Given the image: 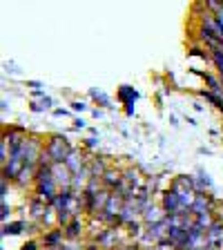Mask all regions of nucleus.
Here are the masks:
<instances>
[{
  "mask_svg": "<svg viewBox=\"0 0 223 250\" xmlns=\"http://www.w3.org/2000/svg\"><path fill=\"white\" fill-rule=\"evenodd\" d=\"M45 152L52 156L54 163H65L67 156L74 152V147L62 134H54V136H49V141L45 143Z\"/></svg>",
  "mask_w": 223,
  "mask_h": 250,
  "instance_id": "1",
  "label": "nucleus"
},
{
  "mask_svg": "<svg viewBox=\"0 0 223 250\" xmlns=\"http://www.w3.org/2000/svg\"><path fill=\"white\" fill-rule=\"evenodd\" d=\"M161 208L165 214H179L183 210V203H181V192L174 190V188H167L163 192V199H161Z\"/></svg>",
  "mask_w": 223,
  "mask_h": 250,
  "instance_id": "2",
  "label": "nucleus"
},
{
  "mask_svg": "<svg viewBox=\"0 0 223 250\" xmlns=\"http://www.w3.org/2000/svg\"><path fill=\"white\" fill-rule=\"evenodd\" d=\"M119 101L127 105V107H125V112L132 116V114H134V107H132V105L139 101V92H136L134 87H130V85H121V87H119Z\"/></svg>",
  "mask_w": 223,
  "mask_h": 250,
  "instance_id": "3",
  "label": "nucleus"
},
{
  "mask_svg": "<svg viewBox=\"0 0 223 250\" xmlns=\"http://www.w3.org/2000/svg\"><path fill=\"white\" fill-rule=\"evenodd\" d=\"M52 172H54V179H56L58 188H72L74 174L67 170V166H65V163H54Z\"/></svg>",
  "mask_w": 223,
  "mask_h": 250,
  "instance_id": "4",
  "label": "nucleus"
},
{
  "mask_svg": "<svg viewBox=\"0 0 223 250\" xmlns=\"http://www.w3.org/2000/svg\"><path fill=\"white\" fill-rule=\"evenodd\" d=\"M101 183L105 186V190H109V192H116L121 186H123V172L119 170H107L101 177Z\"/></svg>",
  "mask_w": 223,
  "mask_h": 250,
  "instance_id": "5",
  "label": "nucleus"
},
{
  "mask_svg": "<svg viewBox=\"0 0 223 250\" xmlns=\"http://www.w3.org/2000/svg\"><path fill=\"white\" fill-rule=\"evenodd\" d=\"M62 239H65V232H62V230H49V232H45V237H42V244H45V248H61Z\"/></svg>",
  "mask_w": 223,
  "mask_h": 250,
  "instance_id": "6",
  "label": "nucleus"
},
{
  "mask_svg": "<svg viewBox=\"0 0 223 250\" xmlns=\"http://www.w3.org/2000/svg\"><path fill=\"white\" fill-rule=\"evenodd\" d=\"M62 232H65V239H69V241H72V239H78V237L83 234V221L76 217L72 224L62 228Z\"/></svg>",
  "mask_w": 223,
  "mask_h": 250,
  "instance_id": "7",
  "label": "nucleus"
},
{
  "mask_svg": "<svg viewBox=\"0 0 223 250\" xmlns=\"http://www.w3.org/2000/svg\"><path fill=\"white\" fill-rule=\"evenodd\" d=\"M208 52H210V61L214 62V67H217L219 76H221V83H223V45L212 47V49H208Z\"/></svg>",
  "mask_w": 223,
  "mask_h": 250,
  "instance_id": "8",
  "label": "nucleus"
},
{
  "mask_svg": "<svg viewBox=\"0 0 223 250\" xmlns=\"http://www.w3.org/2000/svg\"><path fill=\"white\" fill-rule=\"evenodd\" d=\"M27 228L25 221H11V224H2V237L7 234H20Z\"/></svg>",
  "mask_w": 223,
  "mask_h": 250,
  "instance_id": "9",
  "label": "nucleus"
},
{
  "mask_svg": "<svg viewBox=\"0 0 223 250\" xmlns=\"http://www.w3.org/2000/svg\"><path fill=\"white\" fill-rule=\"evenodd\" d=\"M143 221H145V224L161 221V217H159V208H156L154 203H147V206H145V210H143Z\"/></svg>",
  "mask_w": 223,
  "mask_h": 250,
  "instance_id": "10",
  "label": "nucleus"
},
{
  "mask_svg": "<svg viewBox=\"0 0 223 250\" xmlns=\"http://www.w3.org/2000/svg\"><path fill=\"white\" fill-rule=\"evenodd\" d=\"M205 76V83L210 85V92L212 94H219V92H223V83L219 81V78H214L212 74H203Z\"/></svg>",
  "mask_w": 223,
  "mask_h": 250,
  "instance_id": "11",
  "label": "nucleus"
},
{
  "mask_svg": "<svg viewBox=\"0 0 223 250\" xmlns=\"http://www.w3.org/2000/svg\"><path fill=\"white\" fill-rule=\"evenodd\" d=\"M89 96H92L94 101H99V103L103 105V107H107V109H112V107H114V105L109 103V99H107V96H105L103 92H96V89H89Z\"/></svg>",
  "mask_w": 223,
  "mask_h": 250,
  "instance_id": "12",
  "label": "nucleus"
},
{
  "mask_svg": "<svg viewBox=\"0 0 223 250\" xmlns=\"http://www.w3.org/2000/svg\"><path fill=\"white\" fill-rule=\"evenodd\" d=\"M190 54H192V56H201V58H205V61H210V52H205V49H201V47H190Z\"/></svg>",
  "mask_w": 223,
  "mask_h": 250,
  "instance_id": "13",
  "label": "nucleus"
},
{
  "mask_svg": "<svg viewBox=\"0 0 223 250\" xmlns=\"http://www.w3.org/2000/svg\"><path fill=\"white\" fill-rule=\"evenodd\" d=\"M127 230H130L132 237H139V234L143 232V230H141V224H139V221H130V224H127Z\"/></svg>",
  "mask_w": 223,
  "mask_h": 250,
  "instance_id": "14",
  "label": "nucleus"
},
{
  "mask_svg": "<svg viewBox=\"0 0 223 250\" xmlns=\"http://www.w3.org/2000/svg\"><path fill=\"white\" fill-rule=\"evenodd\" d=\"M72 109H74V112H85V109H87V105H85V101H74Z\"/></svg>",
  "mask_w": 223,
  "mask_h": 250,
  "instance_id": "15",
  "label": "nucleus"
},
{
  "mask_svg": "<svg viewBox=\"0 0 223 250\" xmlns=\"http://www.w3.org/2000/svg\"><path fill=\"white\" fill-rule=\"evenodd\" d=\"M9 214H11V208L7 206V201H2V212H0V219H2L5 224H7V217H9Z\"/></svg>",
  "mask_w": 223,
  "mask_h": 250,
  "instance_id": "16",
  "label": "nucleus"
},
{
  "mask_svg": "<svg viewBox=\"0 0 223 250\" xmlns=\"http://www.w3.org/2000/svg\"><path fill=\"white\" fill-rule=\"evenodd\" d=\"M41 105H42V107H45V109H49V107H52V105H54V101H52V99H49V96H42Z\"/></svg>",
  "mask_w": 223,
  "mask_h": 250,
  "instance_id": "17",
  "label": "nucleus"
},
{
  "mask_svg": "<svg viewBox=\"0 0 223 250\" xmlns=\"http://www.w3.org/2000/svg\"><path fill=\"white\" fill-rule=\"evenodd\" d=\"M29 109H31V112H36V114H38V112H45V107H42L41 103H29Z\"/></svg>",
  "mask_w": 223,
  "mask_h": 250,
  "instance_id": "18",
  "label": "nucleus"
},
{
  "mask_svg": "<svg viewBox=\"0 0 223 250\" xmlns=\"http://www.w3.org/2000/svg\"><path fill=\"white\" fill-rule=\"evenodd\" d=\"M20 250H38V244L36 241H29V244H25Z\"/></svg>",
  "mask_w": 223,
  "mask_h": 250,
  "instance_id": "19",
  "label": "nucleus"
},
{
  "mask_svg": "<svg viewBox=\"0 0 223 250\" xmlns=\"http://www.w3.org/2000/svg\"><path fill=\"white\" fill-rule=\"evenodd\" d=\"M74 127H76V130H83V127H85V121L83 119H76V121H74Z\"/></svg>",
  "mask_w": 223,
  "mask_h": 250,
  "instance_id": "20",
  "label": "nucleus"
},
{
  "mask_svg": "<svg viewBox=\"0 0 223 250\" xmlns=\"http://www.w3.org/2000/svg\"><path fill=\"white\" fill-rule=\"evenodd\" d=\"M27 85H29V87L34 89V92H36V89H41V87H42V85L38 83V81H29V83H27Z\"/></svg>",
  "mask_w": 223,
  "mask_h": 250,
  "instance_id": "21",
  "label": "nucleus"
},
{
  "mask_svg": "<svg viewBox=\"0 0 223 250\" xmlns=\"http://www.w3.org/2000/svg\"><path fill=\"white\" fill-rule=\"evenodd\" d=\"M54 114H56V116H67L69 109H61V107H58V109H54Z\"/></svg>",
  "mask_w": 223,
  "mask_h": 250,
  "instance_id": "22",
  "label": "nucleus"
},
{
  "mask_svg": "<svg viewBox=\"0 0 223 250\" xmlns=\"http://www.w3.org/2000/svg\"><path fill=\"white\" fill-rule=\"evenodd\" d=\"M85 147H96V139H85Z\"/></svg>",
  "mask_w": 223,
  "mask_h": 250,
  "instance_id": "23",
  "label": "nucleus"
},
{
  "mask_svg": "<svg viewBox=\"0 0 223 250\" xmlns=\"http://www.w3.org/2000/svg\"><path fill=\"white\" fill-rule=\"evenodd\" d=\"M92 114H94V119H101V116H103V109H99V107H96V109H94V112H92Z\"/></svg>",
  "mask_w": 223,
  "mask_h": 250,
  "instance_id": "24",
  "label": "nucleus"
},
{
  "mask_svg": "<svg viewBox=\"0 0 223 250\" xmlns=\"http://www.w3.org/2000/svg\"><path fill=\"white\" fill-rule=\"evenodd\" d=\"M123 250H139V244H134V246H125Z\"/></svg>",
  "mask_w": 223,
  "mask_h": 250,
  "instance_id": "25",
  "label": "nucleus"
}]
</instances>
